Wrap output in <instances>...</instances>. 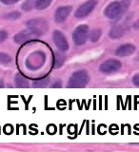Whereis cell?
Wrapping results in <instances>:
<instances>
[{
    "mask_svg": "<svg viewBox=\"0 0 139 152\" xmlns=\"http://www.w3.org/2000/svg\"><path fill=\"white\" fill-rule=\"evenodd\" d=\"M130 6V0H121L110 3L104 11L105 16L109 19L120 18Z\"/></svg>",
    "mask_w": 139,
    "mask_h": 152,
    "instance_id": "cell-1",
    "label": "cell"
},
{
    "mask_svg": "<svg viewBox=\"0 0 139 152\" xmlns=\"http://www.w3.org/2000/svg\"><path fill=\"white\" fill-rule=\"evenodd\" d=\"M89 74L86 70H77L71 74L69 79L68 87L71 88H81L89 83Z\"/></svg>",
    "mask_w": 139,
    "mask_h": 152,
    "instance_id": "cell-2",
    "label": "cell"
},
{
    "mask_svg": "<svg viewBox=\"0 0 139 152\" xmlns=\"http://www.w3.org/2000/svg\"><path fill=\"white\" fill-rule=\"evenodd\" d=\"M89 38V27L87 25H80L73 32V41L76 46L84 45Z\"/></svg>",
    "mask_w": 139,
    "mask_h": 152,
    "instance_id": "cell-3",
    "label": "cell"
},
{
    "mask_svg": "<svg viewBox=\"0 0 139 152\" xmlns=\"http://www.w3.org/2000/svg\"><path fill=\"white\" fill-rule=\"evenodd\" d=\"M96 5H97L96 0H88L87 2L83 3L77 10H76L74 16L79 19L87 17L89 14L93 11L94 8L96 7Z\"/></svg>",
    "mask_w": 139,
    "mask_h": 152,
    "instance_id": "cell-4",
    "label": "cell"
},
{
    "mask_svg": "<svg viewBox=\"0 0 139 152\" xmlns=\"http://www.w3.org/2000/svg\"><path fill=\"white\" fill-rule=\"evenodd\" d=\"M27 26L30 28H32L35 32H36L37 34L39 35V37L44 34L48 30L47 21L45 20V19H41V18L32 19V20L28 21Z\"/></svg>",
    "mask_w": 139,
    "mask_h": 152,
    "instance_id": "cell-5",
    "label": "cell"
},
{
    "mask_svg": "<svg viewBox=\"0 0 139 152\" xmlns=\"http://www.w3.org/2000/svg\"><path fill=\"white\" fill-rule=\"evenodd\" d=\"M121 69V63L120 61L115 60V59H109L107 61H105L103 64L100 65V71L103 73H113L116 72L119 69Z\"/></svg>",
    "mask_w": 139,
    "mask_h": 152,
    "instance_id": "cell-6",
    "label": "cell"
},
{
    "mask_svg": "<svg viewBox=\"0 0 139 152\" xmlns=\"http://www.w3.org/2000/svg\"><path fill=\"white\" fill-rule=\"evenodd\" d=\"M52 40H54L55 46L57 47V49L61 51H67L69 49V44L67 41L65 35L59 31H54L52 33Z\"/></svg>",
    "mask_w": 139,
    "mask_h": 152,
    "instance_id": "cell-7",
    "label": "cell"
},
{
    "mask_svg": "<svg viewBox=\"0 0 139 152\" xmlns=\"http://www.w3.org/2000/svg\"><path fill=\"white\" fill-rule=\"evenodd\" d=\"M37 37H39V35H38L36 32L33 31L32 28H29L28 30L20 31V32H18L17 34H15V36H14V41L18 43V44H22L24 42L32 40Z\"/></svg>",
    "mask_w": 139,
    "mask_h": 152,
    "instance_id": "cell-8",
    "label": "cell"
},
{
    "mask_svg": "<svg viewBox=\"0 0 139 152\" xmlns=\"http://www.w3.org/2000/svg\"><path fill=\"white\" fill-rule=\"evenodd\" d=\"M71 10H73V7H71V6L59 7L55 11V14H54L55 22L56 23H63L67 19V17L70 15Z\"/></svg>",
    "mask_w": 139,
    "mask_h": 152,
    "instance_id": "cell-9",
    "label": "cell"
},
{
    "mask_svg": "<svg viewBox=\"0 0 139 152\" xmlns=\"http://www.w3.org/2000/svg\"><path fill=\"white\" fill-rule=\"evenodd\" d=\"M135 51V46L132 44H124L115 50V54L119 57H126L132 55Z\"/></svg>",
    "mask_w": 139,
    "mask_h": 152,
    "instance_id": "cell-10",
    "label": "cell"
},
{
    "mask_svg": "<svg viewBox=\"0 0 139 152\" xmlns=\"http://www.w3.org/2000/svg\"><path fill=\"white\" fill-rule=\"evenodd\" d=\"M126 30L125 28L121 25L114 26L111 28V31L109 32V37L111 39H120L121 37L125 35Z\"/></svg>",
    "mask_w": 139,
    "mask_h": 152,
    "instance_id": "cell-11",
    "label": "cell"
},
{
    "mask_svg": "<svg viewBox=\"0 0 139 152\" xmlns=\"http://www.w3.org/2000/svg\"><path fill=\"white\" fill-rule=\"evenodd\" d=\"M14 82H15V84L18 88H27L28 87V80L19 73H17L15 75Z\"/></svg>",
    "mask_w": 139,
    "mask_h": 152,
    "instance_id": "cell-12",
    "label": "cell"
},
{
    "mask_svg": "<svg viewBox=\"0 0 139 152\" xmlns=\"http://www.w3.org/2000/svg\"><path fill=\"white\" fill-rule=\"evenodd\" d=\"M101 35H102V30H100V28H95V30L90 31L89 38H90V40L92 42L95 43V42H97L100 39Z\"/></svg>",
    "mask_w": 139,
    "mask_h": 152,
    "instance_id": "cell-13",
    "label": "cell"
},
{
    "mask_svg": "<svg viewBox=\"0 0 139 152\" xmlns=\"http://www.w3.org/2000/svg\"><path fill=\"white\" fill-rule=\"evenodd\" d=\"M52 0H36L35 7L37 10H45L51 5Z\"/></svg>",
    "mask_w": 139,
    "mask_h": 152,
    "instance_id": "cell-14",
    "label": "cell"
},
{
    "mask_svg": "<svg viewBox=\"0 0 139 152\" xmlns=\"http://www.w3.org/2000/svg\"><path fill=\"white\" fill-rule=\"evenodd\" d=\"M35 6V0H26L25 2H24V4L22 5V9L24 10V11H31V10H32V8Z\"/></svg>",
    "mask_w": 139,
    "mask_h": 152,
    "instance_id": "cell-15",
    "label": "cell"
},
{
    "mask_svg": "<svg viewBox=\"0 0 139 152\" xmlns=\"http://www.w3.org/2000/svg\"><path fill=\"white\" fill-rule=\"evenodd\" d=\"M49 82H50V78L47 77V78H44L42 80L33 82V86H35V88H43V87H46L47 84H49Z\"/></svg>",
    "mask_w": 139,
    "mask_h": 152,
    "instance_id": "cell-16",
    "label": "cell"
},
{
    "mask_svg": "<svg viewBox=\"0 0 139 152\" xmlns=\"http://www.w3.org/2000/svg\"><path fill=\"white\" fill-rule=\"evenodd\" d=\"M0 62L3 64H9L12 62V57L4 52H0Z\"/></svg>",
    "mask_w": 139,
    "mask_h": 152,
    "instance_id": "cell-17",
    "label": "cell"
},
{
    "mask_svg": "<svg viewBox=\"0 0 139 152\" xmlns=\"http://www.w3.org/2000/svg\"><path fill=\"white\" fill-rule=\"evenodd\" d=\"M64 60H65L64 56H62L61 54L56 53V55H55V66H56V68H59V66H61L62 65H63Z\"/></svg>",
    "mask_w": 139,
    "mask_h": 152,
    "instance_id": "cell-18",
    "label": "cell"
},
{
    "mask_svg": "<svg viewBox=\"0 0 139 152\" xmlns=\"http://www.w3.org/2000/svg\"><path fill=\"white\" fill-rule=\"evenodd\" d=\"M21 16V13L18 12H11L6 15V18L7 19H10V20H15V19L19 18Z\"/></svg>",
    "mask_w": 139,
    "mask_h": 152,
    "instance_id": "cell-19",
    "label": "cell"
},
{
    "mask_svg": "<svg viewBox=\"0 0 139 152\" xmlns=\"http://www.w3.org/2000/svg\"><path fill=\"white\" fill-rule=\"evenodd\" d=\"M7 37H8V32L6 31H0V42H3L7 39Z\"/></svg>",
    "mask_w": 139,
    "mask_h": 152,
    "instance_id": "cell-20",
    "label": "cell"
},
{
    "mask_svg": "<svg viewBox=\"0 0 139 152\" xmlns=\"http://www.w3.org/2000/svg\"><path fill=\"white\" fill-rule=\"evenodd\" d=\"M132 83L135 84V86H136V87H139V73H137V74H135V76H133Z\"/></svg>",
    "mask_w": 139,
    "mask_h": 152,
    "instance_id": "cell-21",
    "label": "cell"
},
{
    "mask_svg": "<svg viewBox=\"0 0 139 152\" xmlns=\"http://www.w3.org/2000/svg\"><path fill=\"white\" fill-rule=\"evenodd\" d=\"M19 0H1V2L3 4H6V5H11V4H14L18 2Z\"/></svg>",
    "mask_w": 139,
    "mask_h": 152,
    "instance_id": "cell-22",
    "label": "cell"
},
{
    "mask_svg": "<svg viewBox=\"0 0 139 152\" xmlns=\"http://www.w3.org/2000/svg\"><path fill=\"white\" fill-rule=\"evenodd\" d=\"M55 85H52V88H60L61 87V81H56V82L54 83Z\"/></svg>",
    "mask_w": 139,
    "mask_h": 152,
    "instance_id": "cell-23",
    "label": "cell"
},
{
    "mask_svg": "<svg viewBox=\"0 0 139 152\" xmlns=\"http://www.w3.org/2000/svg\"><path fill=\"white\" fill-rule=\"evenodd\" d=\"M133 28H135V30H139V19L133 23Z\"/></svg>",
    "mask_w": 139,
    "mask_h": 152,
    "instance_id": "cell-24",
    "label": "cell"
},
{
    "mask_svg": "<svg viewBox=\"0 0 139 152\" xmlns=\"http://www.w3.org/2000/svg\"><path fill=\"white\" fill-rule=\"evenodd\" d=\"M4 88V82L2 80H0V88Z\"/></svg>",
    "mask_w": 139,
    "mask_h": 152,
    "instance_id": "cell-25",
    "label": "cell"
},
{
    "mask_svg": "<svg viewBox=\"0 0 139 152\" xmlns=\"http://www.w3.org/2000/svg\"><path fill=\"white\" fill-rule=\"evenodd\" d=\"M138 59H139V54H138Z\"/></svg>",
    "mask_w": 139,
    "mask_h": 152,
    "instance_id": "cell-26",
    "label": "cell"
}]
</instances>
